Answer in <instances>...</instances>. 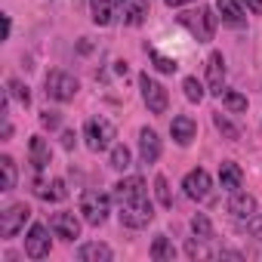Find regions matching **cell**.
<instances>
[{"instance_id":"cell-27","label":"cell","mask_w":262,"mask_h":262,"mask_svg":"<svg viewBox=\"0 0 262 262\" xmlns=\"http://www.w3.org/2000/svg\"><path fill=\"white\" fill-rule=\"evenodd\" d=\"M148 59L155 62V68H158L161 74H173V71H179V62H176V59H167V56L158 53L155 47H148Z\"/></svg>"},{"instance_id":"cell-4","label":"cell","mask_w":262,"mask_h":262,"mask_svg":"<svg viewBox=\"0 0 262 262\" xmlns=\"http://www.w3.org/2000/svg\"><path fill=\"white\" fill-rule=\"evenodd\" d=\"M77 90H80V83H77V77L68 74V71H50L47 80H43V93H47V99H53V102H71V99L77 96Z\"/></svg>"},{"instance_id":"cell-11","label":"cell","mask_w":262,"mask_h":262,"mask_svg":"<svg viewBox=\"0 0 262 262\" xmlns=\"http://www.w3.org/2000/svg\"><path fill=\"white\" fill-rule=\"evenodd\" d=\"M120 225L123 228H133V231H139V228H145L148 222H155V207L151 204H145V207H120Z\"/></svg>"},{"instance_id":"cell-1","label":"cell","mask_w":262,"mask_h":262,"mask_svg":"<svg viewBox=\"0 0 262 262\" xmlns=\"http://www.w3.org/2000/svg\"><path fill=\"white\" fill-rule=\"evenodd\" d=\"M176 22H179L182 28H188V31H191V37H194L198 43H210V40H213V34H216L219 16H213V10H210V7H198V10H185V13H179V16H176Z\"/></svg>"},{"instance_id":"cell-25","label":"cell","mask_w":262,"mask_h":262,"mask_svg":"<svg viewBox=\"0 0 262 262\" xmlns=\"http://www.w3.org/2000/svg\"><path fill=\"white\" fill-rule=\"evenodd\" d=\"M222 105L231 111V114H244L247 111V96L244 93H237V90H222Z\"/></svg>"},{"instance_id":"cell-32","label":"cell","mask_w":262,"mask_h":262,"mask_svg":"<svg viewBox=\"0 0 262 262\" xmlns=\"http://www.w3.org/2000/svg\"><path fill=\"white\" fill-rule=\"evenodd\" d=\"M241 231H247L250 237H256V241H262V213H253V216H247V219H241Z\"/></svg>"},{"instance_id":"cell-17","label":"cell","mask_w":262,"mask_h":262,"mask_svg":"<svg viewBox=\"0 0 262 262\" xmlns=\"http://www.w3.org/2000/svg\"><path fill=\"white\" fill-rule=\"evenodd\" d=\"M28 158H31V167L40 173V170H47L50 167V161H53V151H50V142L43 139V136H31V142H28Z\"/></svg>"},{"instance_id":"cell-21","label":"cell","mask_w":262,"mask_h":262,"mask_svg":"<svg viewBox=\"0 0 262 262\" xmlns=\"http://www.w3.org/2000/svg\"><path fill=\"white\" fill-rule=\"evenodd\" d=\"M114 13H117V0H90V16L96 25H111L114 22Z\"/></svg>"},{"instance_id":"cell-34","label":"cell","mask_w":262,"mask_h":262,"mask_svg":"<svg viewBox=\"0 0 262 262\" xmlns=\"http://www.w3.org/2000/svg\"><path fill=\"white\" fill-rule=\"evenodd\" d=\"M185 253H188L191 259H210V256H213V253H207V250H204V244H201V237H198V241L191 237V241L185 244Z\"/></svg>"},{"instance_id":"cell-28","label":"cell","mask_w":262,"mask_h":262,"mask_svg":"<svg viewBox=\"0 0 262 262\" xmlns=\"http://www.w3.org/2000/svg\"><path fill=\"white\" fill-rule=\"evenodd\" d=\"M0 170H4V188H0V191H13L16 188V161L10 158V155H4V158H0Z\"/></svg>"},{"instance_id":"cell-7","label":"cell","mask_w":262,"mask_h":262,"mask_svg":"<svg viewBox=\"0 0 262 262\" xmlns=\"http://www.w3.org/2000/svg\"><path fill=\"white\" fill-rule=\"evenodd\" d=\"M31 219V207L22 201V204H13V207H7L4 213H0V237H16L22 228H25V222Z\"/></svg>"},{"instance_id":"cell-12","label":"cell","mask_w":262,"mask_h":262,"mask_svg":"<svg viewBox=\"0 0 262 262\" xmlns=\"http://www.w3.org/2000/svg\"><path fill=\"white\" fill-rule=\"evenodd\" d=\"M170 136L176 145H191V139L198 136V120L191 114H176L170 123Z\"/></svg>"},{"instance_id":"cell-6","label":"cell","mask_w":262,"mask_h":262,"mask_svg":"<svg viewBox=\"0 0 262 262\" xmlns=\"http://www.w3.org/2000/svg\"><path fill=\"white\" fill-rule=\"evenodd\" d=\"M139 90H142V102L151 114H164L167 105H170V96H167V86L158 83L155 77L148 74H139Z\"/></svg>"},{"instance_id":"cell-29","label":"cell","mask_w":262,"mask_h":262,"mask_svg":"<svg viewBox=\"0 0 262 262\" xmlns=\"http://www.w3.org/2000/svg\"><path fill=\"white\" fill-rule=\"evenodd\" d=\"M7 96H13V99H19V105H31V93H28V86L22 83V80H16V77H10L7 80Z\"/></svg>"},{"instance_id":"cell-40","label":"cell","mask_w":262,"mask_h":262,"mask_svg":"<svg viewBox=\"0 0 262 262\" xmlns=\"http://www.w3.org/2000/svg\"><path fill=\"white\" fill-rule=\"evenodd\" d=\"M10 31H13V22H10V16H4V37L10 40Z\"/></svg>"},{"instance_id":"cell-30","label":"cell","mask_w":262,"mask_h":262,"mask_svg":"<svg viewBox=\"0 0 262 262\" xmlns=\"http://www.w3.org/2000/svg\"><path fill=\"white\" fill-rule=\"evenodd\" d=\"M129 161H133L129 148H126V145H114V148H111V161H108V167H114V170H126Z\"/></svg>"},{"instance_id":"cell-5","label":"cell","mask_w":262,"mask_h":262,"mask_svg":"<svg viewBox=\"0 0 262 262\" xmlns=\"http://www.w3.org/2000/svg\"><path fill=\"white\" fill-rule=\"evenodd\" d=\"M114 198L120 201V207H145L148 201V185L142 176H126L114 185Z\"/></svg>"},{"instance_id":"cell-31","label":"cell","mask_w":262,"mask_h":262,"mask_svg":"<svg viewBox=\"0 0 262 262\" xmlns=\"http://www.w3.org/2000/svg\"><path fill=\"white\" fill-rule=\"evenodd\" d=\"M155 198L161 207H173V194H170V182L167 176H155Z\"/></svg>"},{"instance_id":"cell-16","label":"cell","mask_w":262,"mask_h":262,"mask_svg":"<svg viewBox=\"0 0 262 262\" xmlns=\"http://www.w3.org/2000/svg\"><path fill=\"white\" fill-rule=\"evenodd\" d=\"M117 13L126 25H142L148 16V0H117Z\"/></svg>"},{"instance_id":"cell-24","label":"cell","mask_w":262,"mask_h":262,"mask_svg":"<svg viewBox=\"0 0 262 262\" xmlns=\"http://www.w3.org/2000/svg\"><path fill=\"white\" fill-rule=\"evenodd\" d=\"M213 126L219 129L222 139H228V142H237V139H241V129H237V126H234L222 111H216V114H213Z\"/></svg>"},{"instance_id":"cell-3","label":"cell","mask_w":262,"mask_h":262,"mask_svg":"<svg viewBox=\"0 0 262 262\" xmlns=\"http://www.w3.org/2000/svg\"><path fill=\"white\" fill-rule=\"evenodd\" d=\"M117 136V129L108 117H90L83 123V139H86V148L90 151H105Z\"/></svg>"},{"instance_id":"cell-15","label":"cell","mask_w":262,"mask_h":262,"mask_svg":"<svg viewBox=\"0 0 262 262\" xmlns=\"http://www.w3.org/2000/svg\"><path fill=\"white\" fill-rule=\"evenodd\" d=\"M207 83H210L213 96H222V90H225V59H222V53H210V59H207Z\"/></svg>"},{"instance_id":"cell-13","label":"cell","mask_w":262,"mask_h":262,"mask_svg":"<svg viewBox=\"0 0 262 262\" xmlns=\"http://www.w3.org/2000/svg\"><path fill=\"white\" fill-rule=\"evenodd\" d=\"M216 13L228 28H244L247 25V10L241 7V0H216Z\"/></svg>"},{"instance_id":"cell-2","label":"cell","mask_w":262,"mask_h":262,"mask_svg":"<svg viewBox=\"0 0 262 262\" xmlns=\"http://www.w3.org/2000/svg\"><path fill=\"white\" fill-rule=\"evenodd\" d=\"M108 213H111V198H108L105 191L86 188V191L80 194V216H83L86 225H96V228H99V225L108 219Z\"/></svg>"},{"instance_id":"cell-9","label":"cell","mask_w":262,"mask_h":262,"mask_svg":"<svg viewBox=\"0 0 262 262\" xmlns=\"http://www.w3.org/2000/svg\"><path fill=\"white\" fill-rule=\"evenodd\" d=\"M182 188H185V194H188L191 201H207L210 191H213V179H210V173H207L204 167H198V170H191V173L182 179Z\"/></svg>"},{"instance_id":"cell-33","label":"cell","mask_w":262,"mask_h":262,"mask_svg":"<svg viewBox=\"0 0 262 262\" xmlns=\"http://www.w3.org/2000/svg\"><path fill=\"white\" fill-rule=\"evenodd\" d=\"M182 90H185V99L188 102H201L204 99V83L198 77H185L182 80Z\"/></svg>"},{"instance_id":"cell-23","label":"cell","mask_w":262,"mask_h":262,"mask_svg":"<svg viewBox=\"0 0 262 262\" xmlns=\"http://www.w3.org/2000/svg\"><path fill=\"white\" fill-rule=\"evenodd\" d=\"M173 256H176V250H173L170 237L167 234H155V241H151V259L155 262H170Z\"/></svg>"},{"instance_id":"cell-19","label":"cell","mask_w":262,"mask_h":262,"mask_svg":"<svg viewBox=\"0 0 262 262\" xmlns=\"http://www.w3.org/2000/svg\"><path fill=\"white\" fill-rule=\"evenodd\" d=\"M228 213H231L234 219L253 216V213H256V198L247 194V191H231V198H228Z\"/></svg>"},{"instance_id":"cell-10","label":"cell","mask_w":262,"mask_h":262,"mask_svg":"<svg viewBox=\"0 0 262 262\" xmlns=\"http://www.w3.org/2000/svg\"><path fill=\"white\" fill-rule=\"evenodd\" d=\"M50 228H53V234L62 237V241H77V237H80V219H77L74 213H65V210L50 216Z\"/></svg>"},{"instance_id":"cell-20","label":"cell","mask_w":262,"mask_h":262,"mask_svg":"<svg viewBox=\"0 0 262 262\" xmlns=\"http://www.w3.org/2000/svg\"><path fill=\"white\" fill-rule=\"evenodd\" d=\"M34 194L40 198V201H65L68 198V188H65V182L62 179H53V182H43V179H37L34 182Z\"/></svg>"},{"instance_id":"cell-22","label":"cell","mask_w":262,"mask_h":262,"mask_svg":"<svg viewBox=\"0 0 262 262\" xmlns=\"http://www.w3.org/2000/svg\"><path fill=\"white\" fill-rule=\"evenodd\" d=\"M111 247L108 244H99V241H90V244H83L80 250H77V259L80 262H111Z\"/></svg>"},{"instance_id":"cell-38","label":"cell","mask_w":262,"mask_h":262,"mask_svg":"<svg viewBox=\"0 0 262 262\" xmlns=\"http://www.w3.org/2000/svg\"><path fill=\"white\" fill-rule=\"evenodd\" d=\"M62 148H74V133H71V129H65V133H62Z\"/></svg>"},{"instance_id":"cell-39","label":"cell","mask_w":262,"mask_h":262,"mask_svg":"<svg viewBox=\"0 0 262 262\" xmlns=\"http://www.w3.org/2000/svg\"><path fill=\"white\" fill-rule=\"evenodd\" d=\"M164 4H167L170 10H179V7H185V4H194V0H164Z\"/></svg>"},{"instance_id":"cell-36","label":"cell","mask_w":262,"mask_h":262,"mask_svg":"<svg viewBox=\"0 0 262 262\" xmlns=\"http://www.w3.org/2000/svg\"><path fill=\"white\" fill-rule=\"evenodd\" d=\"M241 7L253 16H262V0H241Z\"/></svg>"},{"instance_id":"cell-35","label":"cell","mask_w":262,"mask_h":262,"mask_svg":"<svg viewBox=\"0 0 262 262\" xmlns=\"http://www.w3.org/2000/svg\"><path fill=\"white\" fill-rule=\"evenodd\" d=\"M40 123H43L47 129H59V123H62V114L47 108V111H40Z\"/></svg>"},{"instance_id":"cell-8","label":"cell","mask_w":262,"mask_h":262,"mask_svg":"<svg viewBox=\"0 0 262 262\" xmlns=\"http://www.w3.org/2000/svg\"><path fill=\"white\" fill-rule=\"evenodd\" d=\"M50 231L53 228H47L43 222H34L31 228H28V234H25V256L28 259H43V256H50Z\"/></svg>"},{"instance_id":"cell-14","label":"cell","mask_w":262,"mask_h":262,"mask_svg":"<svg viewBox=\"0 0 262 262\" xmlns=\"http://www.w3.org/2000/svg\"><path fill=\"white\" fill-rule=\"evenodd\" d=\"M139 158H142V164H158V158H161V136L151 126L139 129Z\"/></svg>"},{"instance_id":"cell-18","label":"cell","mask_w":262,"mask_h":262,"mask_svg":"<svg viewBox=\"0 0 262 262\" xmlns=\"http://www.w3.org/2000/svg\"><path fill=\"white\" fill-rule=\"evenodd\" d=\"M219 185L231 194V191H241L244 185V170L234 164V161H222L219 164Z\"/></svg>"},{"instance_id":"cell-37","label":"cell","mask_w":262,"mask_h":262,"mask_svg":"<svg viewBox=\"0 0 262 262\" xmlns=\"http://www.w3.org/2000/svg\"><path fill=\"white\" fill-rule=\"evenodd\" d=\"M216 259H244V253H237V250H219V253H213Z\"/></svg>"},{"instance_id":"cell-26","label":"cell","mask_w":262,"mask_h":262,"mask_svg":"<svg viewBox=\"0 0 262 262\" xmlns=\"http://www.w3.org/2000/svg\"><path fill=\"white\" fill-rule=\"evenodd\" d=\"M191 231L201 241H213V222L207 219V213H194L191 216Z\"/></svg>"}]
</instances>
